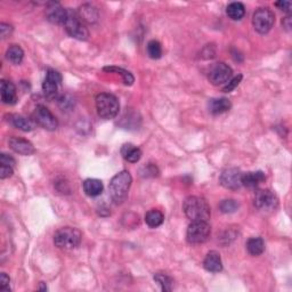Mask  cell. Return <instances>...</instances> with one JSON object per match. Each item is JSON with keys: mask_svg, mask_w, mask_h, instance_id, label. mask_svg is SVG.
Masks as SVG:
<instances>
[{"mask_svg": "<svg viewBox=\"0 0 292 292\" xmlns=\"http://www.w3.org/2000/svg\"><path fill=\"white\" fill-rule=\"evenodd\" d=\"M205 268L211 273H219L223 269V263H221L220 255L217 251H210L206 256L205 262H203Z\"/></svg>", "mask_w": 292, "mask_h": 292, "instance_id": "obj_17", "label": "cell"}, {"mask_svg": "<svg viewBox=\"0 0 292 292\" xmlns=\"http://www.w3.org/2000/svg\"><path fill=\"white\" fill-rule=\"evenodd\" d=\"M242 78H243V77H242V75H239L237 77H234V78L232 79V80H230V81H228V83L226 84V86H225L223 88L224 93H231L232 90H234L235 88H237L239 86V84H240V82L242 81Z\"/></svg>", "mask_w": 292, "mask_h": 292, "instance_id": "obj_33", "label": "cell"}, {"mask_svg": "<svg viewBox=\"0 0 292 292\" xmlns=\"http://www.w3.org/2000/svg\"><path fill=\"white\" fill-rule=\"evenodd\" d=\"M0 94H1L2 103L8 105L16 103V88L13 82L7 81V80H1V83H0Z\"/></svg>", "mask_w": 292, "mask_h": 292, "instance_id": "obj_15", "label": "cell"}, {"mask_svg": "<svg viewBox=\"0 0 292 292\" xmlns=\"http://www.w3.org/2000/svg\"><path fill=\"white\" fill-rule=\"evenodd\" d=\"M12 175H13V167L5 166V164H1V166H0V178L1 179L8 178Z\"/></svg>", "mask_w": 292, "mask_h": 292, "instance_id": "obj_36", "label": "cell"}, {"mask_svg": "<svg viewBox=\"0 0 292 292\" xmlns=\"http://www.w3.org/2000/svg\"><path fill=\"white\" fill-rule=\"evenodd\" d=\"M147 55L153 59H159L162 56V47L161 44L157 40H151L146 46Z\"/></svg>", "mask_w": 292, "mask_h": 292, "instance_id": "obj_28", "label": "cell"}, {"mask_svg": "<svg viewBox=\"0 0 292 292\" xmlns=\"http://www.w3.org/2000/svg\"><path fill=\"white\" fill-rule=\"evenodd\" d=\"M9 276L6 273H1L0 275V290L3 292H8L9 289Z\"/></svg>", "mask_w": 292, "mask_h": 292, "instance_id": "obj_34", "label": "cell"}, {"mask_svg": "<svg viewBox=\"0 0 292 292\" xmlns=\"http://www.w3.org/2000/svg\"><path fill=\"white\" fill-rule=\"evenodd\" d=\"M121 156L128 162L136 163L142 158V151L139 147L133 145V144H125L121 147Z\"/></svg>", "mask_w": 292, "mask_h": 292, "instance_id": "obj_19", "label": "cell"}, {"mask_svg": "<svg viewBox=\"0 0 292 292\" xmlns=\"http://www.w3.org/2000/svg\"><path fill=\"white\" fill-rule=\"evenodd\" d=\"M58 105L63 111L70 110V108H72V106H75V100L70 95H62L58 98Z\"/></svg>", "mask_w": 292, "mask_h": 292, "instance_id": "obj_32", "label": "cell"}, {"mask_svg": "<svg viewBox=\"0 0 292 292\" xmlns=\"http://www.w3.org/2000/svg\"><path fill=\"white\" fill-rule=\"evenodd\" d=\"M96 110L98 115L105 120H110L118 115L120 103L114 95L103 93L96 97Z\"/></svg>", "mask_w": 292, "mask_h": 292, "instance_id": "obj_4", "label": "cell"}, {"mask_svg": "<svg viewBox=\"0 0 292 292\" xmlns=\"http://www.w3.org/2000/svg\"><path fill=\"white\" fill-rule=\"evenodd\" d=\"M83 191L88 196H91V198L101 195L102 192H103V183L94 178L87 179V181L83 182Z\"/></svg>", "mask_w": 292, "mask_h": 292, "instance_id": "obj_21", "label": "cell"}, {"mask_svg": "<svg viewBox=\"0 0 292 292\" xmlns=\"http://www.w3.org/2000/svg\"><path fill=\"white\" fill-rule=\"evenodd\" d=\"M255 206L264 212H272L279 207V199L269 189H260L255 195Z\"/></svg>", "mask_w": 292, "mask_h": 292, "instance_id": "obj_8", "label": "cell"}, {"mask_svg": "<svg viewBox=\"0 0 292 292\" xmlns=\"http://www.w3.org/2000/svg\"><path fill=\"white\" fill-rule=\"evenodd\" d=\"M8 122L15 128L22 130V132H31L36 127V121L22 117V115L10 114L8 115Z\"/></svg>", "mask_w": 292, "mask_h": 292, "instance_id": "obj_18", "label": "cell"}, {"mask_svg": "<svg viewBox=\"0 0 292 292\" xmlns=\"http://www.w3.org/2000/svg\"><path fill=\"white\" fill-rule=\"evenodd\" d=\"M133 183V177L130 175L129 171L124 170L119 172L111 179L110 186V195L111 199L113 200L114 203L117 205H121L126 201L127 196H128V192L130 186Z\"/></svg>", "mask_w": 292, "mask_h": 292, "instance_id": "obj_2", "label": "cell"}, {"mask_svg": "<svg viewBox=\"0 0 292 292\" xmlns=\"http://www.w3.org/2000/svg\"><path fill=\"white\" fill-rule=\"evenodd\" d=\"M139 174L144 178L156 177V176H158V174H159V170H158L157 166H154V164H152V163H149L140 169Z\"/></svg>", "mask_w": 292, "mask_h": 292, "instance_id": "obj_31", "label": "cell"}, {"mask_svg": "<svg viewBox=\"0 0 292 292\" xmlns=\"http://www.w3.org/2000/svg\"><path fill=\"white\" fill-rule=\"evenodd\" d=\"M219 209L224 213H233L239 209V203L235 200L228 199L220 202Z\"/></svg>", "mask_w": 292, "mask_h": 292, "instance_id": "obj_30", "label": "cell"}, {"mask_svg": "<svg viewBox=\"0 0 292 292\" xmlns=\"http://www.w3.org/2000/svg\"><path fill=\"white\" fill-rule=\"evenodd\" d=\"M104 71L114 72V73H118V75H121L122 80H124V82L125 84H127V86H132L133 81H135V79H133V76L132 73L127 71L125 69L117 68V66H107V68H104Z\"/></svg>", "mask_w": 292, "mask_h": 292, "instance_id": "obj_27", "label": "cell"}, {"mask_svg": "<svg viewBox=\"0 0 292 292\" xmlns=\"http://www.w3.org/2000/svg\"><path fill=\"white\" fill-rule=\"evenodd\" d=\"M47 290V287L45 286L44 282H41V287H40V291H46Z\"/></svg>", "mask_w": 292, "mask_h": 292, "instance_id": "obj_40", "label": "cell"}, {"mask_svg": "<svg viewBox=\"0 0 292 292\" xmlns=\"http://www.w3.org/2000/svg\"><path fill=\"white\" fill-rule=\"evenodd\" d=\"M64 27L69 36L78 40H87L89 37L87 27H84L78 13L73 12L72 9H68V17L64 23Z\"/></svg>", "mask_w": 292, "mask_h": 292, "instance_id": "obj_5", "label": "cell"}, {"mask_svg": "<svg viewBox=\"0 0 292 292\" xmlns=\"http://www.w3.org/2000/svg\"><path fill=\"white\" fill-rule=\"evenodd\" d=\"M242 176L243 172L239 170L237 168H228L221 172L219 182L220 184L227 189H239L242 185Z\"/></svg>", "mask_w": 292, "mask_h": 292, "instance_id": "obj_12", "label": "cell"}, {"mask_svg": "<svg viewBox=\"0 0 292 292\" xmlns=\"http://www.w3.org/2000/svg\"><path fill=\"white\" fill-rule=\"evenodd\" d=\"M275 6L279 7L281 10H283V12H286L288 14H290V12H291L292 5L290 1H284V0H281V1L275 2Z\"/></svg>", "mask_w": 292, "mask_h": 292, "instance_id": "obj_38", "label": "cell"}, {"mask_svg": "<svg viewBox=\"0 0 292 292\" xmlns=\"http://www.w3.org/2000/svg\"><path fill=\"white\" fill-rule=\"evenodd\" d=\"M0 164H5V166L13 167L14 164H15V160H14L12 157L2 153L1 156H0Z\"/></svg>", "mask_w": 292, "mask_h": 292, "instance_id": "obj_37", "label": "cell"}, {"mask_svg": "<svg viewBox=\"0 0 292 292\" xmlns=\"http://www.w3.org/2000/svg\"><path fill=\"white\" fill-rule=\"evenodd\" d=\"M46 16L49 22L64 26L66 17H68V9L63 8L58 2H49L46 8Z\"/></svg>", "mask_w": 292, "mask_h": 292, "instance_id": "obj_13", "label": "cell"}, {"mask_svg": "<svg viewBox=\"0 0 292 292\" xmlns=\"http://www.w3.org/2000/svg\"><path fill=\"white\" fill-rule=\"evenodd\" d=\"M33 118L36 124L41 126L42 128L49 130V132H53V130H55L58 127L57 119H56L55 115L53 114L47 107L44 106V105L37 106L36 111H34Z\"/></svg>", "mask_w": 292, "mask_h": 292, "instance_id": "obj_11", "label": "cell"}, {"mask_svg": "<svg viewBox=\"0 0 292 292\" xmlns=\"http://www.w3.org/2000/svg\"><path fill=\"white\" fill-rule=\"evenodd\" d=\"M163 220H164L163 213L157 209L150 210L149 212L145 214V223L152 228H157L161 226L163 223Z\"/></svg>", "mask_w": 292, "mask_h": 292, "instance_id": "obj_25", "label": "cell"}, {"mask_svg": "<svg viewBox=\"0 0 292 292\" xmlns=\"http://www.w3.org/2000/svg\"><path fill=\"white\" fill-rule=\"evenodd\" d=\"M247 249L251 256H260L265 251V242L262 238H251L247 242Z\"/></svg>", "mask_w": 292, "mask_h": 292, "instance_id": "obj_24", "label": "cell"}, {"mask_svg": "<svg viewBox=\"0 0 292 292\" xmlns=\"http://www.w3.org/2000/svg\"><path fill=\"white\" fill-rule=\"evenodd\" d=\"M154 280L157 281L158 284L161 287V289L163 291H171L172 290V284H174V281L170 276H168L167 274L163 273H157L154 275Z\"/></svg>", "mask_w": 292, "mask_h": 292, "instance_id": "obj_29", "label": "cell"}, {"mask_svg": "<svg viewBox=\"0 0 292 292\" xmlns=\"http://www.w3.org/2000/svg\"><path fill=\"white\" fill-rule=\"evenodd\" d=\"M12 31H13V27H10L9 24H6V23L0 24V36H1L2 39L9 37L10 33H12Z\"/></svg>", "mask_w": 292, "mask_h": 292, "instance_id": "obj_35", "label": "cell"}, {"mask_svg": "<svg viewBox=\"0 0 292 292\" xmlns=\"http://www.w3.org/2000/svg\"><path fill=\"white\" fill-rule=\"evenodd\" d=\"M183 210L186 217L192 221H208L211 209L208 202L200 196H188L185 199Z\"/></svg>", "mask_w": 292, "mask_h": 292, "instance_id": "obj_1", "label": "cell"}, {"mask_svg": "<svg viewBox=\"0 0 292 292\" xmlns=\"http://www.w3.org/2000/svg\"><path fill=\"white\" fill-rule=\"evenodd\" d=\"M6 57L10 63H13V64L15 65L21 64V62L23 61V57H24L23 49L21 48L19 45L10 46V47L7 49Z\"/></svg>", "mask_w": 292, "mask_h": 292, "instance_id": "obj_26", "label": "cell"}, {"mask_svg": "<svg viewBox=\"0 0 292 292\" xmlns=\"http://www.w3.org/2000/svg\"><path fill=\"white\" fill-rule=\"evenodd\" d=\"M79 17L81 21H86L88 23H94L98 20V12L94 6L91 5H82L79 9Z\"/></svg>", "mask_w": 292, "mask_h": 292, "instance_id": "obj_22", "label": "cell"}, {"mask_svg": "<svg viewBox=\"0 0 292 292\" xmlns=\"http://www.w3.org/2000/svg\"><path fill=\"white\" fill-rule=\"evenodd\" d=\"M82 234L75 227H63L54 235V244L59 249L71 250L78 247L81 242Z\"/></svg>", "mask_w": 292, "mask_h": 292, "instance_id": "obj_3", "label": "cell"}, {"mask_svg": "<svg viewBox=\"0 0 292 292\" xmlns=\"http://www.w3.org/2000/svg\"><path fill=\"white\" fill-rule=\"evenodd\" d=\"M227 16L233 21H240L245 14V7L242 2H232L227 6Z\"/></svg>", "mask_w": 292, "mask_h": 292, "instance_id": "obj_23", "label": "cell"}, {"mask_svg": "<svg viewBox=\"0 0 292 292\" xmlns=\"http://www.w3.org/2000/svg\"><path fill=\"white\" fill-rule=\"evenodd\" d=\"M282 24H283V27L288 31L291 30V16H287L286 19L282 20Z\"/></svg>", "mask_w": 292, "mask_h": 292, "instance_id": "obj_39", "label": "cell"}, {"mask_svg": "<svg viewBox=\"0 0 292 292\" xmlns=\"http://www.w3.org/2000/svg\"><path fill=\"white\" fill-rule=\"evenodd\" d=\"M275 23V15L268 8H259L252 16V26L260 34L268 33Z\"/></svg>", "mask_w": 292, "mask_h": 292, "instance_id": "obj_7", "label": "cell"}, {"mask_svg": "<svg viewBox=\"0 0 292 292\" xmlns=\"http://www.w3.org/2000/svg\"><path fill=\"white\" fill-rule=\"evenodd\" d=\"M8 144L14 152L22 154V156H31L36 152L32 143L24 138H20V137H10Z\"/></svg>", "mask_w": 292, "mask_h": 292, "instance_id": "obj_14", "label": "cell"}, {"mask_svg": "<svg viewBox=\"0 0 292 292\" xmlns=\"http://www.w3.org/2000/svg\"><path fill=\"white\" fill-rule=\"evenodd\" d=\"M62 82L61 73L55 71V70H48L46 78L42 83V90H44L45 96L49 100H54L57 97L58 87Z\"/></svg>", "mask_w": 292, "mask_h": 292, "instance_id": "obj_10", "label": "cell"}, {"mask_svg": "<svg viewBox=\"0 0 292 292\" xmlns=\"http://www.w3.org/2000/svg\"><path fill=\"white\" fill-rule=\"evenodd\" d=\"M231 102L227 98H212L209 101V111L212 114H221L230 110Z\"/></svg>", "mask_w": 292, "mask_h": 292, "instance_id": "obj_20", "label": "cell"}, {"mask_svg": "<svg viewBox=\"0 0 292 292\" xmlns=\"http://www.w3.org/2000/svg\"><path fill=\"white\" fill-rule=\"evenodd\" d=\"M232 73H233V71H232L231 66L225 64L224 62H218L211 66L208 75L209 81L214 86L226 83L230 81Z\"/></svg>", "mask_w": 292, "mask_h": 292, "instance_id": "obj_9", "label": "cell"}, {"mask_svg": "<svg viewBox=\"0 0 292 292\" xmlns=\"http://www.w3.org/2000/svg\"><path fill=\"white\" fill-rule=\"evenodd\" d=\"M211 234V227L208 221H192L187 228L186 239L191 244H201L208 240Z\"/></svg>", "mask_w": 292, "mask_h": 292, "instance_id": "obj_6", "label": "cell"}, {"mask_svg": "<svg viewBox=\"0 0 292 292\" xmlns=\"http://www.w3.org/2000/svg\"><path fill=\"white\" fill-rule=\"evenodd\" d=\"M265 174L263 171H250L245 172L242 176V185L248 188H257L265 182Z\"/></svg>", "mask_w": 292, "mask_h": 292, "instance_id": "obj_16", "label": "cell"}]
</instances>
